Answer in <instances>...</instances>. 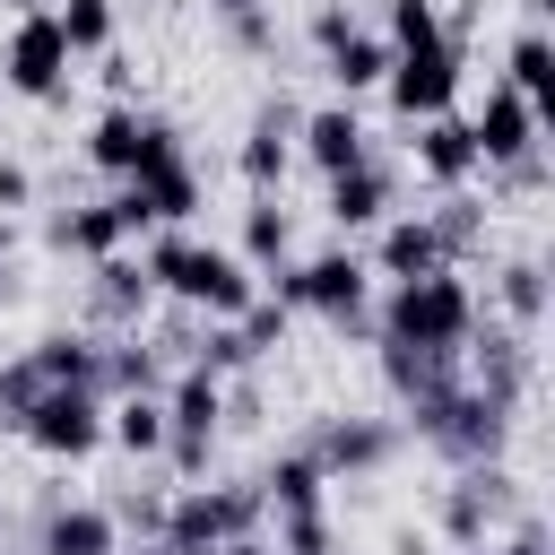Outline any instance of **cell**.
Listing matches in <instances>:
<instances>
[{"mask_svg":"<svg viewBox=\"0 0 555 555\" xmlns=\"http://www.w3.org/2000/svg\"><path fill=\"white\" fill-rule=\"evenodd\" d=\"M139 269L156 278V295H173V304H191V312H208V321H234V312L260 295V278L243 269V251H225V243H199V234H182V225L147 234Z\"/></svg>","mask_w":555,"mask_h":555,"instance_id":"obj_1","label":"cell"},{"mask_svg":"<svg viewBox=\"0 0 555 555\" xmlns=\"http://www.w3.org/2000/svg\"><path fill=\"white\" fill-rule=\"evenodd\" d=\"M468 330H477V295H468V278L442 260V269H425V278H390V304H382V338H399V347H451V356H468Z\"/></svg>","mask_w":555,"mask_h":555,"instance_id":"obj_2","label":"cell"},{"mask_svg":"<svg viewBox=\"0 0 555 555\" xmlns=\"http://www.w3.org/2000/svg\"><path fill=\"white\" fill-rule=\"evenodd\" d=\"M408 425H416V442H425V451H442L451 468L503 460V442H512V408H494V399H486V390H468V382H451L442 399L408 408Z\"/></svg>","mask_w":555,"mask_h":555,"instance_id":"obj_3","label":"cell"},{"mask_svg":"<svg viewBox=\"0 0 555 555\" xmlns=\"http://www.w3.org/2000/svg\"><path fill=\"white\" fill-rule=\"evenodd\" d=\"M278 304L286 312H321L338 330H364V304H373V269L356 251H312V260H278Z\"/></svg>","mask_w":555,"mask_h":555,"instance_id":"obj_4","label":"cell"},{"mask_svg":"<svg viewBox=\"0 0 555 555\" xmlns=\"http://www.w3.org/2000/svg\"><path fill=\"white\" fill-rule=\"evenodd\" d=\"M260 512H269L260 486H182V494L165 503L156 546H165V555H208V546H225V538H251Z\"/></svg>","mask_w":555,"mask_h":555,"instance_id":"obj_5","label":"cell"},{"mask_svg":"<svg viewBox=\"0 0 555 555\" xmlns=\"http://www.w3.org/2000/svg\"><path fill=\"white\" fill-rule=\"evenodd\" d=\"M156 399H165V460L182 477H208V451H217V425H225V373L182 364Z\"/></svg>","mask_w":555,"mask_h":555,"instance_id":"obj_6","label":"cell"},{"mask_svg":"<svg viewBox=\"0 0 555 555\" xmlns=\"http://www.w3.org/2000/svg\"><path fill=\"white\" fill-rule=\"evenodd\" d=\"M529 503H520V477L503 468V460H477V468H451V486H442V503H434V520H442V538L451 546H486L503 520H520Z\"/></svg>","mask_w":555,"mask_h":555,"instance_id":"obj_7","label":"cell"},{"mask_svg":"<svg viewBox=\"0 0 555 555\" xmlns=\"http://www.w3.org/2000/svg\"><path fill=\"white\" fill-rule=\"evenodd\" d=\"M382 87H390V113H399V121H434V113H451V95H460V35L390 43Z\"/></svg>","mask_w":555,"mask_h":555,"instance_id":"obj_8","label":"cell"},{"mask_svg":"<svg viewBox=\"0 0 555 555\" xmlns=\"http://www.w3.org/2000/svg\"><path fill=\"white\" fill-rule=\"evenodd\" d=\"M87 165H104V173H156V165H182V130L165 121V113H139V104H113V113H95V130H87Z\"/></svg>","mask_w":555,"mask_h":555,"instance_id":"obj_9","label":"cell"},{"mask_svg":"<svg viewBox=\"0 0 555 555\" xmlns=\"http://www.w3.org/2000/svg\"><path fill=\"white\" fill-rule=\"evenodd\" d=\"M17 434H26L43 460H95V451H104V390H69V382H52V390L17 416Z\"/></svg>","mask_w":555,"mask_h":555,"instance_id":"obj_10","label":"cell"},{"mask_svg":"<svg viewBox=\"0 0 555 555\" xmlns=\"http://www.w3.org/2000/svg\"><path fill=\"white\" fill-rule=\"evenodd\" d=\"M312 52H321V69H330L338 95H364V87H382V69H390V43H382L373 26H356V9H338V0L312 9Z\"/></svg>","mask_w":555,"mask_h":555,"instance_id":"obj_11","label":"cell"},{"mask_svg":"<svg viewBox=\"0 0 555 555\" xmlns=\"http://www.w3.org/2000/svg\"><path fill=\"white\" fill-rule=\"evenodd\" d=\"M69 43H61V26H52V9H35V17H17L9 26V52H0V78L17 87V95H35V104H52L61 87H69Z\"/></svg>","mask_w":555,"mask_h":555,"instance_id":"obj_12","label":"cell"},{"mask_svg":"<svg viewBox=\"0 0 555 555\" xmlns=\"http://www.w3.org/2000/svg\"><path fill=\"white\" fill-rule=\"evenodd\" d=\"M304 451L321 460V477H382L399 460V425L390 416H321V434Z\"/></svg>","mask_w":555,"mask_h":555,"instance_id":"obj_13","label":"cell"},{"mask_svg":"<svg viewBox=\"0 0 555 555\" xmlns=\"http://www.w3.org/2000/svg\"><path fill=\"white\" fill-rule=\"evenodd\" d=\"M295 121H304V113H295L286 95H269V104L251 113V130H243V147H234V165H243L251 191H278V182H286V165H295Z\"/></svg>","mask_w":555,"mask_h":555,"instance_id":"obj_14","label":"cell"},{"mask_svg":"<svg viewBox=\"0 0 555 555\" xmlns=\"http://www.w3.org/2000/svg\"><path fill=\"white\" fill-rule=\"evenodd\" d=\"M468 130H477V165H512V156L538 147L546 121H538V104H529L520 87H486V113H477Z\"/></svg>","mask_w":555,"mask_h":555,"instance_id":"obj_15","label":"cell"},{"mask_svg":"<svg viewBox=\"0 0 555 555\" xmlns=\"http://www.w3.org/2000/svg\"><path fill=\"white\" fill-rule=\"evenodd\" d=\"M468 347H477V382L468 390H486L494 408H512L520 416V399H529V330H468Z\"/></svg>","mask_w":555,"mask_h":555,"instance_id":"obj_16","label":"cell"},{"mask_svg":"<svg viewBox=\"0 0 555 555\" xmlns=\"http://www.w3.org/2000/svg\"><path fill=\"white\" fill-rule=\"evenodd\" d=\"M295 156H304L312 173H347V165H364V121H356V104L338 95V104L304 113V121H295Z\"/></svg>","mask_w":555,"mask_h":555,"instance_id":"obj_17","label":"cell"},{"mask_svg":"<svg viewBox=\"0 0 555 555\" xmlns=\"http://www.w3.org/2000/svg\"><path fill=\"white\" fill-rule=\"evenodd\" d=\"M408 156H416V173H425V182H442V191H460V182L477 173V130H468L460 113H434V121H416V139H408Z\"/></svg>","mask_w":555,"mask_h":555,"instance_id":"obj_18","label":"cell"},{"mask_svg":"<svg viewBox=\"0 0 555 555\" xmlns=\"http://www.w3.org/2000/svg\"><path fill=\"white\" fill-rule=\"evenodd\" d=\"M87 304H95V321L139 330V321H147V304H156V278H147L130 251H104V260H95V278H87Z\"/></svg>","mask_w":555,"mask_h":555,"instance_id":"obj_19","label":"cell"},{"mask_svg":"<svg viewBox=\"0 0 555 555\" xmlns=\"http://www.w3.org/2000/svg\"><path fill=\"white\" fill-rule=\"evenodd\" d=\"M382 382H390L399 408H425V399H442L460 382V356L451 347H399V338H382Z\"/></svg>","mask_w":555,"mask_h":555,"instance_id":"obj_20","label":"cell"},{"mask_svg":"<svg viewBox=\"0 0 555 555\" xmlns=\"http://www.w3.org/2000/svg\"><path fill=\"white\" fill-rule=\"evenodd\" d=\"M35 555H121V520L104 503H52Z\"/></svg>","mask_w":555,"mask_h":555,"instance_id":"obj_21","label":"cell"},{"mask_svg":"<svg viewBox=\"0 0 555 555\" xmlns=\"http://www.w3.org/2000/svg\"><path fill=\"white\" fill-rule=\"evenodd\" d=\"M321 182H330V199H321V208H330V225H338V234H356V225H382V217H390V173H382L373 156H364V165H347V173H321Z\"/></svg>","mask_w":555,"mask_h":555,"instance_id":"obj_22","label":"cell"},{"mask_svg":"<svg viewBox=\"0 0 555 555\" xmlns=\"http://www.w3.org/2000/svg\"><path fill=\"white\" fill-rule=\"evenodd\" d=\"M451 251H442V234H434V217H382V243H373V269L382 278H425V269H442Z\"/></svg>","mask_w":555,"mask_h":555,"instance_id":"obj_23","label":"cell"},{"mask_svg":"<svg viewBox=\"0 0 555 555\" xmlns=\"http://www.w3.org/2000/svg\"><path fill=\"white\" fill-rule=\"evenodd\" d=\"M52 243H61V251H78V260H104V251H121V243H130V225H121V208H113V199H87V208H61V217H52Z\"/></svg>","mask_w":555,"mask_h":555,"instance_id":"obj_24","label":"cell"},{"mask_svg":"<svg viewBox=\"0 0 555 555\" xmlns=\"http://www.w3.org/2000/svg\"><path fill=\"white\" fill-rule=\"evenodd\" d=\"M26 356H35L43 382H69V390H95V373H104V338H87V330H52Z\"/></svg>","mask_w":555,"mask_h":555,"instance_id":"obj_25","label":"cell"},{"mask_svg":"<svg viewBox=\"0 0 555 555\" xmlns=\"http://www.w3.org/2000/svg\"><path fill=\"white\" fill-rule=\"evenodd\" d=\"M104 442H121L130 460H156V451H165V399H156V390L104 399Z\"/></svg>","mask_w":555,"mask_h":555,"instance_id":"obj_26","label":"cell"},{"mask_svg":"<svg viewBox=\"0 0 555 555\" xmlns=\"http://www.w3.org/2000/svg\"><path fill=\"white\" fill-rule=\"evenodd\" d=\"M286 251H295L286 199H278V191H251V208H243V269H278Z\"/></svg>","mask_w":555,"mask_h":555,"instance_id":"obj_27","label":"cell"},{"mask_svg":"<svg viewBox=\"0 0 555 555\" xmlns=\"http://www.w3.org/2000/svg\"><path fill=\"white\" fill-rule=\"evenodd\" d=\"M251 486H260V503H278V512H304V503H321V486H330V477H321V460H312L304 442H286V451H278V460L251 477Z\"/></svg>","mask_w":555,"mask_h":555,"instance_id":"obj_28","label":"cell"},{"mask_svg":"<svg viewBox=\"0 0 555 555\" xmlns=\"http://www.w3.org/2000/svg\"><path fill=\"white\" fill-rule=\"evenodd\" d=\"M503 87H520V95L538 104V121H555V43H546L538 26L512 43V61H503Z\"/></svg>","mask_w":555,"mask_h":555,"instance_id":"obj_29","label":"cell"},{"mask_svg":"<svg viewBox=\"0 0 555 555\" xmlns=\"http://www.w3.org/2000/svg\"><path fill=\"white\" fill-rule=\"evenodd\" d=\"M494 304H503L512 330H538V321H546V260H529V251L503 260V269H494Z\"/></svg>","mask_w":555,"mask_h":555,"instance_id":"obj_30","label":"cell"},{"mask_svg":"<svg viewBox=\"0 0 555 555\" xmlns=\"http://www.w3.org/2000/svg\"><path fill=\"white\" fill-rule=\"evenodd\" d=\"M95 390H104V399H130V390H165V364H156V347H139V330H121V338L104 347V373H95Z\"/></svg>","mask_w":555,"mask_h":555,"instance_id":"obj_31","label":"cell"},{"mask_svg":"<svg viewBox=\"0 0 555 555\" xmlns=\"http://www.w3.org/2000/svg\"><path fill=\"white\" fill-rule=\"evenodd\" d=\"M425 217H434V234H442V251H451V260L486 243V208H477L468 191H442V208H425Z\"/></svg>","mask_w":555,"mask_h":555,"instance_id":"obj_32","label":"cell"},{"mask_svg":"<svg viewBox=\"0 0 555 555\" xmlns=\"http://www.w3.org/2000/svg\"><path fill=\"white\" fill-rule=\"evenodd\" d=\"M52 26H61L69 52H104V43H113V0H61Z\"/></svg>","mask_w":555,"mask_h":555,"instance_id":"obj_33","label":"cell"},{"mask_svg":"<svg viewBox=\"0 0 555 555\" xmlns=\"http://www.w3.org/2000/svg\"><path fill=\"white\" fill-rule=\"evenodd\" d=\"M269 555H338V529H330V512L321 503H304V512H278V546Z\"/></svg>","mask_w":555,"mask_h":555,"instance_id":"obj_34","label":"cell"},{"mask_svg":"<svg viewBox=\"0 0 555 555\" xmlns=\"http://www.w3.org/2000/svg\"><path fill=\"white\" fill-rule=\"evenodd\" d=\"M234 338H243V347H251V364H260L269 347H286V304H278V295H251V304L234 312Z\"/></svg>","mask_w":555,"mask_h":555,"instance_id":"obj_35","label":"cell"},{"mask_svg":"<svg viewBox=\"0 0 555 555\" xmlns=\"http://www.w3.org/2000/svg\"><path fill=\"white\" fill-rule=\"evenodd\" d=\"M43 390H52V382L35 373V356H9V364H0V425L17 434V416H26V408H35Z\"/></svg>","mask_w":555,"mask_h":555,"instance_id":"obj_36","label":"cell"},{"mask_svg":"<svg viewBox=\"0 0 555 555\" xmlns=\"http://www.w3.org/2000/svg\"><path fill=\"white\" fill-rule=\"evenodd\" d=\"M425 35H442V9L434 0H390V35L382 43H425Z\"/></svg>","mask_w":555,"mask_h":555,"instance_id":"obj_37","label":"cell"},{"mask_svg":"<svg viewBox=\"0 0 555 555\" xmlns=\"http://www.w3.org/2000/svg\"><path fill=\"white\" fill-rule=\"evenodd\" d=\"M486 555H555V546H546L538 512H520V520H503V538H486Z\"/></svg>","mask_w":555,"mask_h":555,"instance_id":"obj_38","label":"cell"},{"mask_svg":"<svg viewBox=\"0 0 555 555\" xmlns=\"http://www.w3.org/2000/svg\"><path fill=\"white\" fill-rule=\"evenodd\" d=\"M113 520H121V529H139V538H156V529H165V494H139V486H130V494L113 503Z\"/></svg>","mask_w":555,"mask_h":555,"instance_id":"obj_39","label":"cell"},{"mask_svg":"<svg viewBox=\"0 0 555 555\" xmlns=\"http://www.w3.org/2000/svg\"><path fill=\"white\" fill-rule=\"evenodd\" d=\"M26 191H35V173L26 165H0V208H26Z\"/></svg>","mask_w":555,"mask_h":555,"instance_id":"obj_40","label":"cell"},{"mask_svg":"<svg viewBox=\"0 0 555 555\" xmlns=\"http://www.w3.org/2000/svg\"><path fill=\"white\" fill-rule=\"evenodd\" d=\"M251 9H260V0H208V17H225V26H234V17H251Z\"/></svg>","mask_w":555,"mask_h":555,"instance_id":"obj_41","label":"cell"},{"mask_svg":"<svg viewBox=\"0 0 555 555\" xmlns=\"http://www.w3.org/2000/svg\"><path fill=\"white\" fill-rule=\"evenodd\" d=\"M208 555H269V546H260V529H251V538H225V546H208Z\"/></svg>","mask_w":555,"mask_h":555,"instance_id":"obj_42","label":"cell"},{"mask_svg":"<svg viewBox=\"0 0 555 555\" xmlns=\"http://www.w3.org/2000/svg\"><path fill=\"white\" fill-rule=\"evenodd\" d=\"M0 529H9V494H0Z\"/></svg>","mask_w":555,"mask_h":555,"instance_id":"obj_43","label":"cell"},{"mask_svg":"<svg viewBox=\"0 0 555 555\" xmlns=\"http://www.w3.org/2000/svg\"><path fill=\"white\" fill-rule=\"evenodd\" d=\"M0 286H9V260H0Z\"/></svg>","mask_w":555,"mask_h":555,"instance_id":"obj_44","label":"cell"},{"mask_svg":"<svg viewBox=\"0 0 555 555\" xmlns=\"http://www.w3.org/2000/svg\"><path fill=\"white\" fill-rule=\"evenodd\" d=\"M156 555H165V546H156Z\"/></svg>","mask_w":555,"mask_h":555,"instance_id":"obj_45","label":"cell"}]
</instances>
